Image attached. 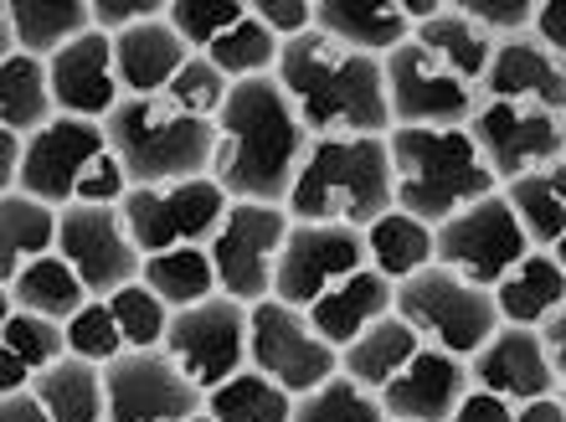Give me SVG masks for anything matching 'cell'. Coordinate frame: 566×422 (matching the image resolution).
Instances as JSON below:
<instances>
[{
  "mask_svg": "<svg viewBox=\"0 0 566 422\" xmlns=\"http://www.w3.org/2000/svg\"><path fill=\"white\" fill-rule=\"evenodd\" d=\"M391 309H397V284H391L387 273L360 268L356 278H345L340 288H329L319 304H310L304 315L314 319V330L325 335L329 346L345 350L360 330H371L376 319H387Z\"/></svg>",
  "mask_w": 566,
  "mask_h": 422,
  "instance_id": "484cf974",
  "label": "cell"
},
{
  "mask_svg": "<svg viewBox=\"0 0 566 422\" xmlns=\"http://www.w3.org/2000/svg\"><path fill=\"white\" fill-rule=\"evenodd\" d=\"M248 366L279 381L289 397H310L314 387H325L329 377H340V350L314 330V319L304 309L283 299L253 304V350Z\"/></svg>",
  "mask_w": 566,
  "mask_h": 422,
  "instance_id": "4fadbf2b",
  "label": "cell"
},
{
  "mask_svg": "<svg viewBox=\"0 0 566 422\" xmlns=\"http://www.w3.org/2000/svg\"><path fill=\"white\" fill-rule=\"evenodd\" d=\"M484 166L494 170V181L510 186L521 176L566 160V114L552 108H531V104H484L469 124Z\"/></svg>",
  "mask_w": 566,
  "mask_h": 422,
  "instance_id": "e0dca14e",
  "label": "cell"
},
{
  "mask_svg": "<svg viewBox=\"0 0 566 422\" xmlns=\"http://www.w3.org/2000/svg\"><path fill=\"white\" fill-rule=\"evenodd\" d=\"M170 27L196 57L217 62L232 83L279 73L283 42L263 27L253 0H170Z\"/></svg>",
  "mask_w": 566,
  "mask_h": 422,
  "instance_id": "9c48e42d",
  "label": "cell"
},
{
  "mask_svg": "<svg viewBox=\"0 0 566 422\" xmlns=\"http://www.w3.org/2000/svg\"><path fill=\"white\" fill-rule=\"evenodd\" d=\"M232 77L217 67V62H207V57H191L186 67H180V77L170 83V104L176 108H186V114H196V119H222V108H227V98H232Z\"/></svg>",
  "mask_w": 566,
  "mask_h": 422,
  "instance_id": "ab89813d",
  "label": "cell"
},
{
  "mask_svg": "<svg viewBox=\"0 0 566 422\" xmlns=\"http://www.w3.org/2000/svg\"><path fill=\"white\" fill-rule=\"evenodd\" d=\"M469 387H474L469 361H459V356H448L438 346H422L376 397H381L391 422H448Z\"/></svg>",
  "mask_w": 566,
  "mask_h": 422,
  "instance_id": "44dd1931",
  "label": "cell"
},
{
  "mask_svg": "<svg viewBox=\"0 0 566 422\" xmlns=\"http://www.w3.org/2000/svg\"><path fill=\"white\" fill-rule=\"evenodd\" d=\"M207 412L217 422H289L294 418V397L283 392L279 381H269L263 371H238L222 387L207 392Z\"/></svg>",
  "mask_w": 566,
  "mask_h": 422,
  "instance_id": "8d00e7d4",
  "label": "cell"
},
{
  "mask_svg": "<svg viewBox=\"0 0 566 422\" xmlns=\"http://www.w3.org/2000/svg\"><path fill=\"white\" fill-rule=\"evenodd\" d=\"M484 104H531L566 114V62H556L536 36L494 42L490 73H484Z\"/></svg>",
  "mask_w": 566,
  "mask_h": 422,
  "instance_id": "7402d4cb",
  "label": "cell"
},
{
  "mask_svg": "<svg viewBox=\"0 0 566 422\" xmlns=\"http://www.w3.org/2000/svg\"><path fill=\"white\" fill-rule=\"evenodd\" d=\"M27 197L46 207H119L129 197V176H124L119 155L108 145V129L93 119H57L42 135L27 139V166L21 186Z\"/></svg>",
  "mask_w": 566,
  "mask_h": 422,
  "instance_id": "8992f818",
  "label": "cell"
},
{
  "mask_svg": "<svg viewBox=\"0 0 566 422\" xmlns=\"http://www.w3.org/2000/svg\"><path fill=\"white\" fill-rule=\"evenodd\" d=\"M531 253H536V247L525 238V226H521V217H515V207L505 201V191L463 207L459 217H448V222L438 226V263L479 288H494Z\"/></svg>",
  "mask_w": 566,
  "mask_h": 422,
  "instance_id": "5bb4252c",
  "label": "cell"
},
{
  "mask_svg": "<svg viewBox=\"0 0 566 422\" xmlns=\"http://www.w3.org/2000/svg\"><path fill=\"white\" fill-rule=\"evenodd\" d=\"M387 145L397 166V207L428 226H443L500 191L469 129H391Z\"/></svg>",
  "mask_w": 566,
  "mask_h": 422,
  "instance_id": "5b68a950",
  "label": "cell"
},
{
  "mask_svg": "<svg viewBox=\"0 0 566 422\" xmlns=\"http://www.w3.org/2000/svg\"><path fill=\"white\" fill-rule=\"evenodd\" d=\"M108 309H114V325L124 335V350H160L165 346V330H170V304L145 284H129L119 294H108Z\"/></svg>",
  "mask_w": 566,
  "mask_h": 422,
  "instance_id": "f35d334b",
  "label": "cell"
},
{
  "mask_svg": "<svg viewBox=\"0 0 566 422\" xmlns=\"http://www.w3.org/2000/svg\"><path fill=\"white\" fill-rule=\"evenodd\" d=\"M191 57L196 52L186 46V36L170 27V11L114 36V62H119L124 98H165Z\"/></svg>",
  "mask_w": 566,
  "mask_h": 422,
  "instance_id": "603a6c76",
  "label": "cell"
},
{
  "mask_svg": "<svg viewBox=\"0 0 566 422\" xmlns=\"http://www.w3.org/2000/svg\"><path fill=\"white\" fill-rule=\"evenodd\" d=\"M0 294H6V309H31V315L62 319V325H67L77 309L93 304V294L83 288L73 263L57 253L42 257V263H31V268H21L11 284H0Z\"/></svg>",
  "mask_w": 566,
  "mask_h": 422,
  "instance_id": "1f68e13d",
  "label": "cell"
},
{
  "mask_svg": "<svg viewBox=\"0 0 566 422\" xmlns=\"http://www.w3.org/2000/svg\"><path fill=\"white\" fill-rule=\"evenodd\" d=\"M253 6H258V15H263V27H269L283 46L314 31V0H253Z\"/></svg>",
  "mask_w": 566,
  "mask_h": 422,
  "instance_id": "7bdbcfd3",
  "label": "cell"
},
{
  "mask_svg": "<svg viewBox=\"0 0 566 422\" xmlns=\"http://www.w3.org/2000/svg\"><path fill=\"white\" fill-rule=\"evenodd\" d=\"M165 11H170V0H93V27L119 36V31L139 27V21H155Z\"/></svg>",
  "mask_w": 566,
  "mask_h": 422,
  "instance_id": "ee69618b",
  "label": "cell"
},
{
  "mask_svg": "<svg viewBox=\"0 0 566 422\" xmlns=\"http://www.w3.org/2000/svg\"><path fill=\"white\" fill-rule=\"evenodd\" d=\"M57 119V98H52V73L42 57H15L0 62V129L11 135H42Z\"/></svg>",
  "mask_w": 566,
  "mask_h": 422,
  "instance_id": "d6a6232c",
  "label": "cell"
},
{
  "mask_svg": "<svg viewBox=\"0 0 566 422\" xmlns=\"http://www.w3.org/2000/svg\"><path fill=\"white\" fill-rule=\"evenodd\" d=\"M360 268H371L366 253V232L360 226H329V222H294L289 242L279 257V278H273V299L310 309L340 288L345 278H356Z\"/></svg>",
  "mask_w": 566,
  "mask_h": 422,
  "instance_id": "9a60e30c",
  "label": "cell"
},
{
  "mask_svg": "<svg viewBox=\"0 0 566 422\" xmlns=\"http://www.w3.org/2000/svg\"><path fill=\"white\" fill-rule=\"evenodd\" d=\"M289 422H391V418L371 387H360V381H350L340 371L325 387H314L310 397H294V418Z\"/></svg>",
  "mask_w": 566,
  "mask_h": 422,
  "instance_id": "74e56055",
  "label": "cell"
},
{
  "mask_svg": "<svg viewBox=\"0 0 566 422\" xmlns=\"http://www.w3.org/2000/svg\"><path fill=\"white\" fill-rule=\"evenodd\" d=\"M57 257L73 263L93 299H108V294L139 284V273H145V253L129 238L119 207H62Z\"/></svg>",
  "mask_w": 566,
  "mask_h": 422,
  "instance_id": "2e32d148",
  "label": "cell"
},
{
  "mask_svg": "<svg viewBox=\"0 0 566 422\" xmlns=\"http://www.w3.org/2000/svg\"><path fill=\"white\" fill-rule=\"evenodd\" d=\"M531 36H536L556 62H566V0H536V27H531Z\"/></svg>",
  "mask_w": 566,
  "mask_h": 422,
  "instance_id": "bcb514c9",
  "label": "cell"
},
{
  "mask_svg": "<svg viewBox=\"0 0 566 422\" xmlns=\"http://www.w3.org/2000/svg\"><path fill=\"white\" fill-rule=\"evenodd\" d=\"M546 253H552V257H556V263H562V273H566V238H562V242H556V247H546Z\"/></svg>",
  "mask_w": 566,
  "mask_h": 422,
  "instance_id": "816d5d0a",
  "label": "cell"
},
{
  "mask_svg": "<svg viewBox=\"0 0 566 422\" xmlns=\"http://www.w3.org/2000/svg\"><path fill=\"white\" fill-rule=\"evenodd\" d=\"M21 166H27V135L0 129V197H11L21 186Z\"/></svg>",
  "mask_w": 566,
  "mask_h": 422,
  "instance_id": "7dc6e473",
  "label": "cell"
},
{
  "mask_svg": "<svg viewBox=\"0 0 566 422\" xmlns=\"http://www.w3.org/2000/svg\"><path fill=\"white\" fill-rule=\"evenodd\" d=\"M104 129L129 186L196 181V176H211V160H217V124L196 119L170 98H124L104 119Z\"/></svg>",
  "mask_w": 566,
  "mask_h": 422,
  "instance_id": "52a82bcc",
  "label": "cell"
},
{
  "mask_svg": "<svg viewBox=\"0 0 566 422\" xmlns=\"http://www.w3.org/2000/svg\"><path fill=\"white\" fill-rule=\"evenodd\" d=\"M57 226H62L57 207H46V201L27 197V191L0 197V284H11L21 268L57 253Z\"/></svg>",
  "mask_w": 566,
  "mask_h": 422,
  "instance_id": "83f0119b",
  "label": "cell"
},
{
  "mask_svg": "<svg viewBox=\"0 0 566 422\" xmlns=\"http://www.w3.org/2000/svg\"><path fill=\"white\" fill-rule=\"evenodd\" d=\"M459 11L494 42L531 36V27H536V0H459Z\"/></svg>",
  "mask_w": 566,
  "mask_h": 422,
  "instance_id": "b9f144b4",
  "label": "cell"
},
{
  "mask_svg": "<svg viewBox=\"0 0 566 422\" xmlns=\"http://www.w3.org/2000/svg\"><path fill=\"white\" fill-rule=\"evenodd\" d=\"M490 57L494 36H484L459 11V0H448L387 57L391 124L397 129H469L484 108Z\"/></svg>",
  "mask_w": 566,
  "mask_h": 422,
  "instance_id": "6da1fadb",
  "label": "cell"
},
{
  "mask_svg": "<svg viewBox=\"0 0 566 422\" xmlns=\"http://www.w3.org/2000/svg\"><path fill=\"white\" fill-rule=\"evenodd\" d=\"M469 381L484 387V392L521 402V408L536 402V397H556V387H562L541 330H525V325H500L490 346L469 361Z\"/></svg>",
  "mask_w": 566,
  "mask_h": 422,
  "instance_id": "ffe728a7",
  "label": "cell"
},
{
  "mask_svg": "<svg viewBox=\"0 0 566 422\" xmlns=\"http://www.w3.org/2000/svg\"><path fill=\"white\" fill-rule=\"evenodd\" d=\"M67 350L73 356H83V361H119L124 356V335L119 325H114V309H108L104 299H93L88 309H77L73 319H67Z\"/></svg>",
  "mask_w": 566,
  "mask_h": 422,
  "instance_id": "60d3db41",
  "label": "cell"
},
{
  "mask_svg": "<svg viewBox=\"0 0 566 422\" xmlns=\"http://www.w3.org/2000/svg\"><path fill=\"white\" fill-rule=\"evenodd\" d=\"M500 191L515 207V217H521L525 238H531L536 253H546V247H556L566 238V160L536 170V176H521V181L500 186Z\"/></svg>",
  "mask_w": 566,
  "mask_h": 422,
  "instance_id": "e575fe53",
  "label": "cell"
},
{
  "mask_svg": "<svg viewBox=\"0 0 566 422\" xmlns=\"http://www.w3.org/2000/svg\"><path fill=\"white\" fill-rule=\"evenodd\" d=\"M0 422H57V418H52V412L42 408V397L27 387V392H6V397H0Z\"/></svg>",
  "mask_w": 566,
  "mask_h": 422,
  "instance_id": "c3c4849f",
  "label": "cell"
},
{
  "mask_svg": "<svg viewBox=\"0 0 566 422\" xmlns=\"http://www.w3.org/2000/svg\"><path fill=\"white\" fill-rule=\"evenodd\" d=\"M294 232L289 207H263V201H232L227 222L217 226V238L207 242L217 284L227 299L238 304H263L273 299V278H279L283 242Z\"/></svg>",
  "mask_w": 566,
  "mask_h": 422,
  "instance_id": "8fae6325",
  "label": "cell"
},
{
  "mask_svg": "<svg viewBox=\"0 0 566 422\" xmlns=\"http://www.w3.org/2000/svg\"><path fill=\"white\" fill-rule=\"evenodd\" d=\"M139 284L155 288V294H160L170 309H191V304H207V299H217V294H222L207 247H176V253L145 257Z\"/></svg>",
  "mask_w": 566,
  "mask_h": 422,
  "instance_id": "d590c367",
  "label": "cell"
},
{
  "mask_svg": "<svg viewBox=\"0 0 566 422\" xmlns=\"http://www.w3.org/2000/svg\"><path fill=\"white\" fill-rule=\"evenodd\" d=\"M273 77L314 139L391 135L397 129L387 98V62L329 42L325 31H310V36L283 46Z\"/></svg>",
  "mask_w": 566,
  "mask_h": 422,
  "instance_id": "3957f363",
  "label": "cell"
},
{
  "mask_svg": "<svg viewBox=\"0 0 566 422\" xmlns=\"http://www.w3.org/2000/svg\"><path fill=\"white\" fill-rule=\"evenodd\" d=\"M67 350V325L31 309H6L0 315V397L6 392H27L31 381L52 371Z\"/></svg>",
  "mask_w": 566,
  "mask_h": 422,
  "instance_id": "d4e9b609",
  "label": "cell"
},
{
  "mask_svg": "<svg viewBox=\"0 0 566 422\" xmlns=\"http://www.w3.org/2000/svg\"><path fill=\"white\" fill-rule=\"evenodd\" d=\"M494 304H500V315L505 325H525V330H541L546 319L556 315L566 304V273L552 253H531L525 263L494 284Z\"/></svg>",
  "mask_w": 566,
  "mask_h": 422,
  "instance_id": "f1b7e54d",
  "label": "cell"
},
{
  "mask_svg": "<svg viewBox=\"0 0 566 422\" xmlns=\"http://www.w3.org/2000/svg\"><path fill=\"white\" fill-rule=\"evenodd\" d=\"M314 135L294 114L279 77H248L232 88L222 119H217V160L211 181L232 201H263L283 207L298 181V166L310 155Z\"/></svg>",
  "mask_w": 566,
  "mask_h": 422,
  "instance_id": "7a4b0ae2",
  "label": "cell"
},
{
  "mask_svg": "<svg viewBox=\"0 0 566 422\" xmlns=\"http://www.w3.org/2000/svg\"><path fill=\"white\" fill-rule=\"evenodd\" d=\"M556 397H562V402H566V377H562V387H556Z\"/></svg>",
  "mask_w": 566,
  "mask_h": 422,
  "instance_id": "db71d44e",
  "label": "cell"
},
{
  "mask_svg": "<svg viewBox=\"0 0 566 422\" xmlns=\"http://www.w3.org/2000/svg\"><path fill=\"white\" fill-rule=\"evenodd\" d=\"M31 392L42 397V408L57 422H108V381L98 361L62 356L52 371L31 381Z\"/></svg>",
  "mask_w": 566,
  "mask_h": 422,
  "instance_id": "836d02e7",
  "label": "cell"
},
{
  "mask_svg": "<svg viewBox=\"0 0 566 422\" xmlns=\"http://www.w3.org/2000/svg\"><path fill=\"white\" fill-rule=\"evenodd\" d=\"M108 422H186L207 412V392L165 350H124L104 366Z\"/></svg>",
  "mask_w": 566,
  "mask_h": 422,
  "instance_id": "ac0fdd59",
  "label": "cell"
},
{
  "mask_svg": "<svg viewBox=\"0 0 566 422\" xmlns=\"http://www.w3.org/2000/svg\"><path fill=\"white\" fill-rule=\"evenodd\" d=\"M160 350L201 387V392H211V387H222L227 377L248 371V350H253V304H238V299H227V294H217V299H207V304L176 309Z\"/></svg>",
  "mask_w": 566,
  "mask_h": 422,
  "instance_id": "7c38bea8",
  "label": "cell"
},
{
  "mask_svg": "<svg viewBox=\"0 0 566 422\" xmlns=\"http://www.w3.org/2000/svg\"><path fill=\"white\" fill-rule=\"evenodd\" d=\"M46 73H52L57 114H67V119L104 124L108 114L124 104L119 62H114V36L98 31V27H93L88 36H77L73 46H62L57 57L46 62Z\"/></svg>",
  "mask_w": 566,
  "mask_h": 422,
  "instance_id": "d6986e66",
  "label": "cell"
},
{
  "mask_svg": "<svg viewBox=\"0 0 566 422\" xmlns=\"http://www.w3.org/2000/svg\"><path fill=\"white\" fill-rule=\"evenodd\" d=\"M422 346H428V340H422V335L412 330L397 309H391L387 319H376L371 330H360L356 340L340 350V371L350 381H360V387L381 392V387H387V381L397 377V371H402Z\"/></svg>",
  "mask_w": 566,
  "mask_h": 422,
  "instance_id": "4dcf8cb0",
  "label": "cell"
},
{
  "mask_svg": "<svg viewBox=\"0 0 566 422\" xmlns=\"http://www.w3.org/2000/svg\"><path fill=\"white\" fill-rule=\"evenodd\" d=\"M186 422H217V418H211V412H196V418H186Z\"/></svg>",
  "mask_w": 566,
  "mask_h": 422,
  "instance_id": "f5cc1de1",
  "label": "cell"
},
{
  "mask_svg": "<svg viewBox=\"0 0 566 422\" xmlns=\"http://www.w3.org/2000/svg\"><path fill=\"white\" fill-rule=\"evenodd\" d=\"M283 207L294 222H329L366 232L376 217L397 207V166H391L387 135L314 139Z\"/></svg>",
  "mask_w": 566,
  "mask_h": 422,
  "instance_id": "277c9868",
  "label": "cell"
},
{
  "mask_svg": "<svg viewBox=\"0 0 566 422\" xmlns=\"http://www.w3.org/2000/svg\"><path fill=\"white\" fill-rule=\"evenodd\" d=\"M397 315H402L428 346L448 350V356H459V361H474L479 350L494 340V330L505 325L500 304H494V288L469 284V278H459V273L443 268V263H432L418 278L397 284Z\"/></svg>",
  "mask_w": 566,
  "mask_h": 422,
  "instance_id": "ba28073f",
  "label": "cell"
},
{
  "mask_svg": "<svg viewBox=\"0 0 566 422\" xmlns=\"http://www.w3.org/2000/svg\"><path fill=\"white\" fill-rule=\"evenodd\" d=\"M448 422H521V402H510L500 392H484V387H469Z\"/></svg>",
  "mask_w": 566,
  "mask_h": 422,
  "instance_id": "f6af8a7d",
  "label": "cell"
},
{
  "mask_svg": "<svg viewBox=\"0 0 566 422\" xmlns=\"http://www.w3.org/2000/svg\"><path fill=\"white\" fill-rule=\"evenodd\" d=\"M129 238L139 242V253H176V247H207L217 238V226L227 222L232 197L211 176L196 181H170V186H129V197L119 201Z\"/></svg>",
  "mask_w": 566,
  "mask_h": 422,
  "instance_id": "30bf717a",
  "label": "cell"
},
{
  "mask_svg": "<svg viewBox=\"0 0 566 422\" xmlns=\"http://www.w3.org/2000/svg\"><path fill=\"white\" fill-rule=\"evenodd\" d=\"M314 31H325L329 42L366 52L387 62L397 46L412 36L402 0H314Z\"/></svg>",
  "mask_w": 566,
  "mask_h": 422,
  "instance_id": "cb8c5ba5",
  "label": "cell"
},
{
  "mask_svg": "<svg viewBox=\"0 0 566 422\" xmlns=\"http://www.w3.org/2000/svg\"><path fill=\"white\" fill-rule=\"evenodd\" d=\"M521 422H566V402L562 397H536L521 408Z\"/></svg>",
  "mask_w": 566,
  "mask_h": 422,
  "instance_id": "f907efd6",
  "label": "cell"
},
{
  "mask_svg": "<svg viewBox=\"0 0 566 422\" xmlns=\"http://www.w3.org/2000/svg\"><path fill=\"white\" fill-rule=\"evenodd\" d=\"M0 21L15 31V46L27 57L52 62L62 46L93 31V0H6Z\"/></svg>",
  "mask_w": 566,
  "mask_h": 422,
  "instance_id": "4316f807",
  "label": "cell"
},
{
  "mask_svg": "<svg viewBox=\"0 0 566 422\" xmlns=\"http://www.w3.org/2000/svg\"><path fill=\"white\" fill-rule=\"evenodd\" d=\"M541 340H546V356H552L556 377H566V304L541 325Z\"/></svg>",
  "mask_w": 566,
  "mask_h": 422,
  "instance_id": "681fc988",
  "label": "cell"
},
{
  "mask_svg": "<svg viewBox=\"0 0 566 422\" xmlns=\"http://www.w3.org/2000/svg\"><path fill=\"white\" fill-rule=\"evenodd\" d=\"M366 253H371L376 273H387L391 284H407V278H418L422 268L438 263V226L418 222L402 207H391L387 217H376L366 226Z\"/></svg>",
  "mask_w": 566,
  "mask_h": 422,
  "instance_id": "f546056e",
  "label": "cell"
}]
</instances>
